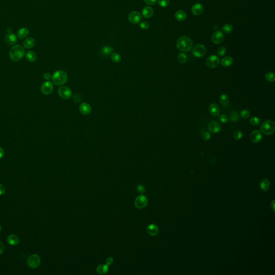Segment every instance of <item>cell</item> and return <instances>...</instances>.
Listing matches in <instances>:
<instances>
[{
  "instance_id": "cell-1",
  "label": "cell",
  "mask_w": 275,
  "mask_h": 275,
  "mask_svg": "<svg viewBox=\"0 0 275 275\" xmlns=\"http://www.w3.org/2000/svg\"><path fill=\"white\" fill-rule=\"evenodd\" d=\"M193 45L191 39L187 36H182L179 38L177 42L176 46L179 51L187 52L191 50Z\"/></svg>"
},
{
  "instance_id": "cell-2",
  "label": "cell",
  "mask_w": 275,
  "mask_h": 275,
  "mask_svg": "<svg viewBox=\"0 0 275 275\" xmlns=\"http://www.w3.org/2000/svg\"><path fill=\"white\" fill-rule=\"evenodd\" d=\"M25 53V50L23 46L20 45H16L10 49L9 56L12 61L17 62L24 57Z\"/></svg>"
},
{
  "instance_id": "cell-3",
  "label": "cell",
  "mask_w": 275,
  "mask_h": 275,
  "mask_svg": "<svg viewBox=\"0 0 275 275\" xmlns=\"http://www.w3.org/2000/svg\"><path fill=\"white\" fill-rule=\"evenodd\" d=\"M52 79L55 85L62 86L66 83L68 76L65 71L59 70L54 73L52 76Z\"/></svg>"
},
{
  "instance_id": "cell-4",
  "label": "cell",
  "mask_w": 275,
  "mask_h": 275,
  "mask_svg": "<svg viewBox=\"0 0 275 275\" xmlns=\"http://www.w3.org/2000/svg\"><path fill=\"white\" fill-rule=\"evenodd\" d=\"M275 124L274 121L271 120L264 121L261 126V131L263 133L270 135L274 133Z\"/></svg>"
},
{
  "instance_id": "cell-5",
  "label": "cell",
  "mask_w": 275,
  "mask_h": 275,
  "mask_svg": "<svg viewBox=\"0 0 275 275\" xmlns=\"http://www.w3.org/2000/svg\"><path fill=\"white\" fill-rule=\"evenodd\" d=\"M220 63V59L219 57L215 55H212L208 57L206 60V64L208 67L211 68H214L218 66Z\"/></svg>"
},
{
  "instance_id": "cell-6",
  "label": "cell",
  "mask_w": 275,
  "mask_h": 275,
  "mask_svg": "<svg viewBox=\"0 0 275 275\" xmlns=\"http://www.w3.org/2000/svg\"><path fill=\"white\" fill-rule=\"evenodd\" d=\"M206 53V47L202 44H197L192 50V53L197 58L203 57Z\"/></svg>"
},
{
  "instance_id": "cell-7",
  "label": "cell",
  "mask_w": 275,
  "mask_h": 275,
  "mask_svg": "<svg viewBox=\"0 0 275 275\" xmlns=\"http://www.w3.org/2000/svg\"><path fill=\"white\" fill-rule=\"evenodd\" d=\"M58 92L59 96L65 100L68 99L72 96V92L71 89L66 86L59 88Z\"/></svg>"
},
{
  "instance_id": "cell-8",
  "label": "cell",
  "mask_w": 275,
  "mask_h": 275,
  "mask_svg": "<svg viewBox=\"0 0 275 275\" xmlns=\"http://www.w3.org/2000/svg\"><path fill=\"white\" fill-rule=\"evenodd\" d=\"M40 263V258L39 256L36 254L30 255L28 259V264L30 268H37Z\"/></svg>"
},
{
  "instance_id": "cell-9",
  "label": "cell",
  "mask_w": 275,
  "mask_h": 275,
  "mask_svg": "<svg viewBox=\"0 0 275 275\" xmlns=\"http://www.w3.org/2000/svg\"><path fill=\"white\" fill-rule=\"evenodd\" d=\"M148 204V200L146 196L140 195L137 197L135 199L134 204L138 208H145Z\"/></svg>"
},
{
  "instance_id": "cell-10",
  "label": "cell",
  "mask_w": 275,
  "mask_h": 275,
  "mask_svg": "<svg viewBox=\"0 0 275 275\" xmlns=\"http://www.w3.org/2000/svg\"><path fill=\"white\" fill-rule=\"evenodd\" d=\"M53 90V85L51 81H46L42 84L41 91L45 95H49Z\"/></svg>"
},
{
  "instance_id": "cell-11",
  "label": "cell",
  "mask_w": 275,
  "mask_h": 275,
  "mask_svg": "<svg viewBox=\"0 0 275 275\" xmlns=\"http://www.w3.org/2000/svg\"><path fill=\"white\" fill-rule=\"evenodd\" d=\"M129 22L132 24H138L142 20L141 14L137 11H132L130 13L128 16Z\"/></svg>"
},
{
  "instance_id": "cell-12",
  "label": "cell",
  "mask_w": 275,
  "mask_h": 275,
  "mask_svg": "<svg viewBox=\"0 0 275 275\" xmlns=\"http://www.w3.org/2000/svg\"><path fill=\"white\" fill-rule=\"evenodd\" d=\"M208 129L213 133H217L221 129V125L216 121H211L208 125Z\"/></svg>"
},
{
  "instance_id": "cell-13",
  "label": "cell",
  "mask_w": 275,
  "mask_h": 275,
  "mask_svg": "<svg viewBox=\"0 0 275 275\" xmlns=\"http://www.w3.org/2000/svg\"><path fill=\"white\" fill-rule=\"evenodd\" d=\"M224 40V35L221 31H216L212 34V40L216 44H220Z\"/></svg>"
},
{
  "instance_id": "cell-14",
  "label": "cell",
  "mask_w": 275,
  "mask_h": 275,
  "mask_svg": "<svg viewBox=\"0 0 275 275\" xmlns=\"http://www.w3.org/2000/svg\"><path fill=\"white\" fill-rule=\"evenodd\" d=\"M4 42L9 45H13L17 42V36L13 33H8L4 37Z\"/></svg>"
},
{
  "instance_id": "cell-15",
  "label": "cell",
  "mask_w": 275,
  "mask_h": 275,
  "mask_svg": "<svg viewBox=\"0 0 275 275\" xmlns=\"http://www.w3.org/2000/svg\"><path fill=\"white\" fill-rule=\"evenodd\" d=\"M79 110L80 113L84 115H88L92 112V107L90 104L84 102L80 104L79 106Z\"/></svg>"
},
{
  "instance_id": "cell-16",
  "label": "cell",
  "mask_w": 275,
  "mask_h": 275,
  "mask_svg": "<svg viewBox=\"0 0 275 275\" xmlns=\"http://www.w3.org/2000/svg\"><path fill=\"white\" fill-rule=\"evenodd\" d=\"M262 135L261 132L258 130L254 131L250 134V138L251 141L254 143H257L262 139Z\"/></svg>"
},
{
  "instance_id": "cell-17",
  "label": "cell",
  "mask_w": 275,
  "mask_h": 275,
  "mask_svg": "<svg viewBox=\"0 0 275 275\" xmlns=\"http://www.w3.org/2000/svg\"><path fill=\"white\" fill-rule=\"evenodd\" d=\"M203 10L204 7L203 5L199 3L194 4L192 7V12L195 15H200L203 12Z\"/></svg>"
},
{
  "instance_id": "cell-18",
  "label": "cell",
  "mask_w": 275,
  "mask_h": 275,
  "mask_svg": "<svg viewBox=\"0 0 275 275\" xmlns=\"http://www.w3.org/2000/svg\"><path fill=\"white\" fill-rule=\"evenodd\" d=\"M29 34V30L26 28H22L17 31V37L21 39H23L27 37Z\"/></svg>"
},
{
  "instance_id": "cell-19",
  "label": "cell",
  "mask_w": 275,
  "mask_h": 275,
  "mask_svg": "<svg viewBox=\"0 0 275 275\" xmlns=\"http://www.w3.org/2000/svg\"><path fill=\"white\" fill-rule=\"evenodd\" d=\"M35 39L34 38L29 37L26 38L23 42L24 47L27 49H30L32 48L35 45Z\"/></svg>"
},
{
  "instance_id": "cell-20",
  "label": "cell",
  "mask_w": 275,
  "mask_h": 275,
  "mask_svg": "<svg viewBox=\"0 0 275 275\" xmlns=\"http://www.w3.org/2000/svg\"><path fill=\"white\" fill-rule=\"evenodd\" d=\"M208 109H209V112L211 113V115H212L214 116H218L220 113L219 107L217 104H215V103L211 104L209 106Z\"/></svg>"
},
{
  "instance_id": "cell-21",
  "label": "cell",
  "mask_w": 275,
  "mask_h": 275,
  "mask_svg": "<svg viewBox=\"0 0 275 275\" xmlns=\"http://www.w3.org/2000/svg\"><path fill=\"white\" fill-rule=\"evenodd\" d=\"M147 232L152 236L156 235L158 232V228L157 226L154 224L149 225L147 227Z\"/></svg>"
},
{
  "instance_id": "cell-22",
  "label": "cell",
  "mask_w": 275,
  "mask_h": 275,
  "mask_svg": "<svg viewBox=\"0 0 275 275\" xmlns=\"http://www.w3.org/2000/svg\"><path fill=\"white\" fill-rule=\"evenodd\" d=\"M7 241L10 245L12 246H15L17 245L19 242H20V239L17 235L12 234L9 235L8 238H7Z\"/></svg>"
},
{
  "instance_id": "cell-23",
  "label": "cell",
  "mask_w": 275,
  "mask_h": 275,
  "mask_svg": "<svg viewBox=\"0 0 275 275\" xmlns=\"http://www.w3.org/2000/svg\"><path fill=\"white\" fill-rule=\"evenodd\" d=\"M153 9L150 7H146L142 10V15L146 18H150L153 14Z\"/></svg>"
},
{
  "instance_id": "cell-24",
  "label": "cell",
  "mask_w": 275,
  "mask_h": 275,
  "mask_svg": "<svg viewBox=\"0 0 275 275\" xmlns=\"http://www.w3.org/2000/svg\"><path fill=\"white\" fill-rule=\"evenodd\" d=\"M175 18L179 22L185 21L187 18V14L183 10H179L175 13Z\"/></svg>"
},
{
  "instance_id": "cell-25",
  "label": "cell",
  "mask_w": 275,
  "mask_h": 275,
  "mask_svg": "<svg viewBox=\"0 0 275 275\" xmlns=\"http://www.w3.org/2000/svg\"><path fill=\"white\" fill-rule=\"evenodd\" d=\"M233 60L232 58H231L229 56H227L222 59L221 62V65L225 67H229L233 63Z\"/></svg>"
},
{
  "instance_id": "cell-26",
  "label": "cell",
  "mask_w": 275,
  "mask_h": 275,
  "mask_svg": "<svg viewBox=\"0 0 275 275\" xmlns=\"http://www.w3.org/2000/svg\"><path fill=\"white\" fill-rule=\"evenodd\" d=\"M113 51V49L110 46H105L103 47L101 49V54L103 56H109L112 54Z\"/></svg>"
},
{
  "instance_id": "cell-27",
  "label": "cell",
  "mask_w": 275,
  "mask_h": 275,
  "mask_svg": "<svg viewBox=\"0 0 275 275\" xmlns=\"http://www.w3.org/2000/svg\"><path fill=\"white\" fill-rule=\"evenodd\" d=\"M26 58L30 62H34L37 59V55L34 51H29L26 53Z\"/></svg>"
},
{
  "instance_id": "cell-28",
  "label": "cell",
  "mask_w": 275,
  "mask_h": 275,
  "mask_svg": "<svg viewBox=\"0 0 275 275\" xmlns=\"http://www.w3.org/2000/svg\"><path fill=\"white\" fill-rule=\"evenodd\" d=\"M109 270L108 266L107 264H100L97 268V271L100 274H105Z\"/></svg>"
},
{
  "instance_id": "cell-29",
  "label": "cell",
  "mask_w": 275,
  "mask_h": 275,
  "mask_svg": "<svg viewBox=\"0 0 275 275\" xmlns=\"http://www.w3.org/2000/svg\"><path fill=\"white\" fill-rule=\"evenodd\" d=\"M270 182L267 179L262 180L260 183V188L263 191H267L270 188Z\"/></svg>"
},
{
  "instance_id": "cell-30",
  "label": "cell",
  "mask_w": 275,
  "mask_h": 275,
  "mask_svg": "<svg viewBox=\"0 0 275 275\" xmlns=\"http://www.w3.org/2000/svg\"><path fill=\"white\" fill-rule=\"evenodd\" d=\"M229 118L231 121L232 122L238 121L240 118L239 113L237 111H232L229 113Z\"/></svg>"
},
{
  "instance_id": "cell-31",
  "label": "cell",
  "mask_w": 275,
  "mask_h": 275,
  "mask_svg": "<svg viewBox=\"0 0 275 275\" xmlns=\"http://www.w3.org/2000/svg\"><path fill=\"white\" fill-rule=\"evenodd\" d=\"M229 102V97L227 95L223 94L219 98V102L222 106H225Z\"/></svg>"
},
{
  "instance_id": "cell-32",
  "label": "cell",
  "mask_w": 275,
  "mask_h": 275,
  "mask_svg": "<svg viewBox=\"0 0 275 275\" xmlns=\"http://www.w3.org/2000/svg\"><path fill=\"white\" fill-rule=\"evenodd\" d=\"M111 58L113 62L118 63L120 62L121 60V55L118 53L114 52L111 55Z\"/></svg>"
},
{
  "instance_id": "cell-33",
  "label": "cell",
  "mask_w": 275,
  "mask_h": 275,
  "mask_svg": "<svg viewBox=\"0 0 275 275\" xmlns=\"http://www.w3.org/2000/svg\"><path fill=\"white\" fill-rule=\"evenodd\" d=\"M177 59L179 63H184L187 62V57L185 54H184L183 53H180L177 56Z\"/></svg>"
},
{
  "instance_id": "cell-34",
  "label": "cell",
  "mask_w": 275,
  "mask_h": 275,
  "mask_svg": "<svg viewBox=\"0 0 275 275\" xmlns=\"http://www.w3.org/2000/svg\"><path fill=\"white\" fill-rule=\"evenodd\" d=\"M266 79L269 82H274L275 80V74L272 72H268L265 75Z\"/></svg>"
},
{
  "instance_id": "cell-35",
  "label": "cell",
  "mask_w": 275,
  "mask_h": 275,
  "mask_svg": "<svg viewBox=\"0 0 275 275\" xmlns=\"http://www.w3.org/2000/svg\"><path fill=\"white\" fill-rule=\"evenodd\" d=\"M222 29L225 33L229 34L233 31V26L229 24H226L222 26Z\"/></svg>"
},
{
  "instance_id": "cell-36",
  "label": "cell",
  "mask_w": 275,
  "mask_h": 275,
  "mask_svg": "<svg viewBox=\"0 0 275 275\" xmlns=\"http://www.w3.org/2000/svg\"><path fill=\"white\" fill-rule=\"evenodd\" d=\"M249 122H250V123L251 125H254V126H256V125H258V124H259V123H260V122H261V121H260V119L258 118V117H254L250 118Z\"/></svg>"
},
{
  "instance_id": "cell-37",
  "label": "cell",
  "mask_w": 275,
  "mask_h": 275,
  "mask_svg": "<svg viewBox=\"0 0 275 275\" xmlns=\"http://www.w3.org/2000/svg\"><path fill=\"white\" fill-rule=\"evenodd\" d=\"M242 137V133L240 131L237 130L234 132L233 137L235 140H240V139H241Z\"/></svg>"
},
{
  "instance_id": "cell-38",
  "label": "cell",
  "mask_w": 275,
  "mask_h": 275,
  "mask_svg": "<svg viewBox=\"0 0 275 275\" xmlns=\"http://www.w3.org/2000/svg\"><path fill=\"white\" fill-rule=\"evenodd\" d=\"M217 53L219 56H223L226 53V49L224 46H221L218 49Z\"/></svg>"
},
{
  "instance_id": "cell-39",
  "label": "cell",
  "mask_w": 275,
  "mask_h": 275,
  "mask_svg": "<svg viewBox=\"0 0 275 275\" xmlns=\"http://www.w3.org/2000/svg\"><path fill=\"white\" fill-rule=\"evenodd\" d=\"M158 3L161 7H166L169 4V0H158Z\"/></svg>"
},
{
  "instance_id": "cell-40",
  "label": "cell",
  "mask_w": 275,
  "mask_h": 275,
  "mask_svg": "<svg viewBox=\"0 0 275 275\" xmlns=\"http://www.w3.org/2000/svg\"><path fill=\"white\" fill-rule=\"evenodd\" d=\"M241 116L243 118H248L250 116V112L248 110H243L241 112Z\"/></svg>"
},
{
  "instance_id": "cell-41",
  "label": "cell",
  "mask_w": 275,
  "mask_h": 275,
  "mask_svg": "<svg viewBox=\"0 0 275 275\" xmlns=\"http://www.w3.org/2000/svg\"><path fill=\"white\" fill-rule=\"evenodd\" d=\"M219 119L222 123H226L228 121V116L225 115H220L219 117Z\"/></svg>"
},
{
  "instance_id": "cell-42",
  "label": "cell",
  "mask_w": 275,
  "mask_h": 275,
  "mask_svg": "<svg viewBox=\"0 0 275 275\" xmlns=\"http://www.w3.org/2000/svg\"><path fill=\"white\" fill-rule=\"evenodd\" d=\"M140 26L142 29L146 30L149 28V24L147 22H142L140 24Z\"/></svg>"
},
{
  "instance_id": "cell-43",
  "label": "cell",
  "mask_w": 275,
  "mask_h": 275,
  "mask_svg": "<svg viewBox=\"0 0 275 275\" xmlns=\"http://www.w3.org/2000/svg\"><path fill=\"white\" fill-rule=\"evenodd\" d=\"M202 138L205 141H208L210 138V134L208 132H205L202 134Z\"/></svg>"
},
{
  "instance_id": "cell-44",
  "label": "cell",
  "mask_w": 275,
  "mask_h": 275,
  "mask_svg": "<svg viewBox=\"0 0 275 275\" xmlns=\"http://www.w3.org/2000/svg\"><path fill=\"white\" fill-rule=\"evenodd\" d=\"M81 100H82V97L80 95L77 94V95H76L73 97V100L77 103H79L80 102H81Z\"/></svg>"
},
{
  "instance_id": "cell-45",
  "label": "cell",
  "mask_w": 275,
  "mask_h": 275,
  "mask_svg": "<svg viewBox=\"0 0 275 275\" xmlns=\"http://www.w3.org/2000/svg\"><path fill=\"white\" fill-rule=\"evenodd\" d=\"M144 1L146 3V4L153 5L156 2L157 0H144Z\"/></svg>"
},
{
  "instance_id": "cell-46",
  "label": "cell",
  "mask_w": 275,
  "mask_h": 275,
  "mask_svg": "<svg viewBox=\"0 0 275 275\" xmlns=\"http://www.w3.org/2000/svg\"><path fill=\"white\" fill-rule=\"evenodd\" d=\"M43 76H44V78L46 80H50L51 79H52L51 74H50V73H45V74H44V75H43Z\"/></svg>"
},
{
  "instance_id": "cell-47",
  "label": "cell",
  "mask_w": 275,
  "mask_h": 275,
  "mask_svg": "<svg viewBox=\"0 0 275 275\" xmlns=\"http://www.w3.org/2000/svg\"><path fill=\"white\" fill-rule=\"evenodd\" d=\"M113 259L112 257H108L107 258L106 261V264L108 266H110L111 264H113Z\"/></svg>"
},
{
  "instance_id": "cell-48",
  "label": "cell",
  "mask_w": 275,
  "mask_h": 275,
  "mask_svg": "<svg viewBox=\"0 0 275 275\" xmlns=\"http://www.w3.org/2000/svg\"><path fill=\"white\" fill-rule=\"evenodd\" d=\"M138 190L140 193H143L145 191V188L142 185H139L138 187Z\"/></svg>"
},
{
  "instance_id": "cell-49",
  "label": "cell",
  "mask_w": 275,
  "mask_h": 275,
  "mask_svg": "<svg viewBox=\"0 0 275 275\" xmlns=\"http://www.w3.org/2000/svg\"><path fill=\"white\" fill-rule=\"evenodd\" d=\"M5 192V189L3 185L0 184V195H3Z\"/></svg>"
},
{
  "instance_id": "cell-50",
  "label": "cell",
  "mask_w": 275,
  "mask_h": 275,
  "mask_svg": "<svg viewBox=\"0 0 275 275\" xmlns=\"http://www.w3.org/2000/svg\"><path fill=\"white\" fill-rule=\"evenodd\" d=\"M4 247L3 244L2 243V242L0 241V254H2L3 252L4 251Z\"/></svg>"
},
{
  "instance_id": "cell-51",
  "label": "cell",
  "mask_w": 275,
  "mask_h": 275,
  "mask_svg": "<svg viewBox=\"0 0 275 275\" xmlns=\"http://www.w3.org/2000/svg\"><path fill=\"white\" fill-rule=\"evenodd\" d=\"M4 154V150L2 147H0V158H2Z\"/></svg>"
},
{
  "instance_id": "cell-52",
  "label": "cell",
  "mask_w": 275,
  "mask_h": 275,
  "mask_svg": "<svg viewBox=\"0 0 275 275\" xmlns=\"http://www.w3.org/2000/svg\"><path fill=\"white\" fill-rule=\"evenodd\" d=\"M217 28H218V26H217V25H214V29L216 30H217Z\"/></svg>"
},
{
  "instance_id": "cell-53",
  "label": "cell",
  "mask_w": 275,
  "mask_h": 275,
  "mask_svg": "<svg viewBox=\"0 0 275 275\" xmlns=\"http://www.w3.org/2000/svg\"><path fill=\"white\" fill-rule=\"evenodd\" d=\"M1 226H0V231H1Z\"/></svg>"
}]
</instances>
